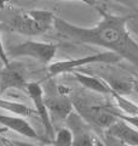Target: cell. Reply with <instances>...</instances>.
<instances>
[{"instance_id":"6da1fadb","label":"cell","mask_w":138,"mask_h":146,"mask_svg":"<svg viewBox=\"0 0 138 146\" xmlns=\"http://www.w3.org/2000/svg\"><path fill=\"white\" fill-rule=\"evenodd\" d=\"M97 10L102 16L92 27H81L56 16L53 28L64 39L107 49L119 55L121 60L124 58L138 68V43L127 29V22L138 17V13L126 16L115 15L107 12L99 6Z\"/></svg>"},{"instance_id":"7a4b0ae2","label":"cell","mask_w":138,"mask_h":146,"mask_svg":"<svg viewBox=\"0 0 138 146\" xmlns=\"http://www.w3.org/2000/svg\"><path fill=\"white\" fill-rule=\"evenodd\" d=\"M55 17L56 15L47 10L21 11L9 18L6 26L21 35L38 36L53 28Z\"/></svg>"},{"instance_id":"3957f363","label":"cell","mask_w":138,"mask_h":146,"mask_svg":"<svg viewBox=\"0 0 138 146\" xmlns=\"http://www.w3.org/2000/svg\"><path fill=\"white\" fill-rule=\"evenodd\" d=\"M72 101L75 111L95 129L107 130L119 119L112 112V104L96 100L87 95H76Z\"/></svg>"},{"instance_id":"277c9868","label":"cell","mask_w":138,"mask_h":146,"mask_svg":"<svg viewBox=\"0 0 138 146\" xmlns=\"http://www.w3.org/2000/svg\"><path fill=\"white\" fill-rule=\"evenodd\" d=\"M121 60L119 55L114 54L112 51L104 52H96L91 55H86L82 57H75L69 58V60H62V61H55L51 62L47 67L49 77H56L64 73H69L78 70L80 67H84L87 65H97V63H118Z\"/></svg>"},{"instance_id":"5b68a950","label":"cell","mask_w":138,"mask_h":146,"mask_svg":"<svg viewBox=\"0 0 138 146\" xmlns=\"http://www.w3.org/2000/svg\"><path fill=\"white\" fill-rule=\"evenodd\" d=\"M57 52V45L52 43L27 40L7 49L9 57H29L44 65H50Z\"/></svg>"},{"instance_id":"8992f818","label":"cell","mask_w":138,"mask_h":146,"mask_svg":"<svg viewBox=\"0 0 138 146\" xmlns=\"http://www.w3.org/2000/svg\"><path fill=\"white\" fill-rule=\"evenodd\" d=\"M26 66L21 61H11L0 70V95L5 91L16 89L22 93H27V80Z\"/></svg>"},{"instance_id":"52a82bcc","label":"cell","mask_w":138,"mask_h":146,"mask_svg":"<svg viewBox=\"0 0 138 146\" xmlns=\"http://www.w3.org/2000/svg\"><path fill=\"white\" fill-rule=\"evenodd\" d=\"M27 95L32 100V102L34 105V108L36 111V115L39 116L41 123L44 125L45 134L47 136V139L51 141L55 136V125L52 123L51 116H50L47 105L45 102V91L44 88L39 82H29L27 85Z\"/></svg>"},{"instance_id":"ba28073f","label":"cell","mask_w":138,"mask_h":146,"mask_svg":"<svg viewBox=\"0 0 138 146\" xmlns=\"http://www.w3.org/2000/svg\"><path fill=\"white\" fill-rule=\"evenodd\" d=\"M45 102L47 105L52 123L66 121L74 111L73 101L61 91H58L57 95H45Z\"/></svg>"},{"instance_id":"9c48e42d","label":"cell","mask_w":138,"mask_h":146,"mask_svg":"<svg viewBox=\"0 0 138 146\" xmlns=\"http://www.w3.org/2000/svg\"><path fill=\"white\" fill-rule=\"evenodd\" d=\"M0 125L5 127L7 130H12L15 133L20 134L24 138H28L32 140L38 141H47V139H44L36 133L32 124L26 119L24 117H20L16 115H4L0 113Z\"/></svg>"},{"instance_id":"30bf717a","label":"cell","mask_w":138,"mask_h":146,"mask_svg":"<svg viewBox=\"0 0 138 146\" xmlns=\"http://www.w3.org/2000/svg\"><path fill=\"white\" fill-rule=\"evenodd\" d=\"M73 76L75 77L78 83L81 86H84L86 90L91 91V93L102 94V95H112L114 91L112 85L109 84V82L104 80L103 78H99V77L82 73L76 70L73 71Z\"/></svg>"},{"instance_id":"8fae6325","label":"cell","mask_w":138,"mask_h":146,"mask_svg":"<svg viewBox=\"0 0 138 146\" xmlns=\"http://www.w3.org/2000/svg\"><path fill=\"white\" fill-rule=\"evenodd\" d=\"M0 108L4 110L6 112H10L12 115L20 116V117H29L36 115L35 108H30L29 106L18 102V101H12V100H5L0 98Z\"/></svg>"},{"instance_id":"7c38bea8","label":"cell","mask_w":138,"mask_h":146,"mask_svg":"<svg viewBox=\"0 0 138 146\" xmlns=\"http://www.w3.org/2000/svg\"><path fill=\"white\" fill-rule=\"evenodd\" d=\"M112 96L115 100L116 106L120 108L124 113H126V115H132V116H138V104L137 102H133L131 100H128L124 94L116 93L115 90L113 91Z\"/></svg>"},{"instance_id":"4fadbf2b","label":"cell","mask_w":138,"mask_h":146,"mask_svg":"<svg viewBox=\"0 0 138 146\" xmlns=\"http://www.w3.org/2000/svg\"><path fill=\"white\" fill-rule=\"evenodd\" d=\"M73 140H74V134L72 129L67 127L58 128L55 133L53 139L51 140V145L55 146H73Z\"/></svg>"},{"instance_id":"5bb4252c","label":"cell","mask_w":138,"mask_h":146,"mask_svg":"<svg viewBox=\"0 0 138 146\" xmlns=\"http://www.w3.org/2000/svg\"><path fill=\"white\" fill-rule=\"evenodd\" d=\"M1 32H3V25L0 23V62H1L3 65H7V63L10 62V57H9V55H7V50L4 46Z\"/></svg>"},{"instance_id":"9a60e30c","label":"cell","mask_w":138,"mask_h":146,"mask_svg":"<svg viewBox=\"0 0 138 146\" xmlns=\"http://www.w3.org/2000/svg\"><path fill=\"white\" fill-rule=\"evenodd\" d=\"M56 1H79V3H84L86 5H89L91 7H98V1L97 0H56Z\"/></svg>"},{"instance_id":"2e32d148","label":"cell","mask_w":138,"mask_h":146,"mask_svg":"<svg viewBox=\"0 0 138 146\" xmlns=\"http://www.w3.org/2000/svg\"><path fill=\"white\" fill-rule=\"evenodd\" d=\"M113 1L120 4V5H122V6H126V7H130V9H135V5H133L132 0H113Z\"/></svg>"},{"instance_id":"e0dca14e","label":"cell","mask_w":138,"mask_h":146,"mask_svg":"<svg viewBox=\"0 0 138 146\" xmlns=\"http://www.w3.org/2000/svg\"><path fill=\"white\" fill-rule=\"evenodd\" d=\"M132 91H135L136 94H138V77L132 80Z\"/></svg>"},{"instance_id":"ac0fdd59","label":"cell","mask_w":138,"mask_h":146,"mask_svg":"<svg viewBox=\"0 0 138 146\" xmlns=\"http://www.w3.org/2000/svg\"><path fill=\"white\" fill-rule=\"evenodd\" d=\"M7 1H9V0H0V10H1V9H5V7H6Z\"/></svg>"},{"instance_id":"d6986e66","label":"cell","mask_w":138,"mask_h":146,"mask_svg":"<svg viewBox=\"0 0 138 146\" xmlns=\"http://www.w3.org/2000/svg\"><path fill=\"white\" fill-rule=\"evenodd\" d=\"M5 131H7L6 128H5V127H1V125H0V135H3L4 133H5Z\"/></svg>"}]
</instances>
